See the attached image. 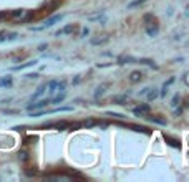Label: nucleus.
Here are the masks:
<instances>
[{"label": "nucleus", "mask_w": 189, "mask_h": 182, "mask_svg": "<svg viewBox=\"0 0 189 182\" xmlns=\"http://www.w3.org/2000/svg\"><path fill=\"white\" fill-rule=\"evenodd\" d=\"M149 113V104H139L138 108L133 109V114L138 116V118H144V114Z\"/></svg>", "instance_id": "1"}, {"label": "nucleus", "mask_w": 189, "mask_h": 182, "mask_svg": "<svg viewBox=\"0 0 189 182\" xmlns=\"http://www.w3.org/2000/svg\"><path fill=\"white\" fill-rule=\"evenodd\" d=\"M46 104H50V100H40V101H37V103L28 104V106H27V111L30 113V111H35V109H42Z\"/></svg>", "instance_id": "2"}, {"label": "nucleus", "mask_w": 189, "mask_h": 182, "mask_svg": "<svg viewBox=\"0 0 189 182\" xmlns=\"http://www.w3.org/2000/svg\"><path fill=\"white\" fill-rule=\"evenodd\" d=\"M63 20V15H55V17H52V18H48V20L43 23V27H40V28H37V30H43V28H50V27H53L57 22H61Z\"/></svg>", "instance_id": "3"}, {"label": "nucleus", "mask_w": 189, "mask_h": 182, "mask_svg": "<svg viewBox=\"0 0 189 182\" xmlns=\"http://www.w3.org/2000/svg\"><path fill=\"white\" fill-rule=\"evenodd\" d=\"M164 141L169 144L171 147H174V149H181V143H179L178 139H174V137H171V136H166L164 134Z\"/></svg>", "instance_id": "4"}, {"label": "nucleus", "mask_w": 189, "mask_h": 182, "mask_svg": "<svg viewBox=\"0 0 189 182\" xmlns=\"http://www.w3.org/2000/svg\"><path fill=\"white\" fill-rule=\"evenodd\" d=\"M75 28H76V27L73 25V23H70V25H66V27H65V28L58 30V32H57V36H61V35H63V33H66V35H70V33H73V32H75Z\"/></svg>", "instance_id": "5"}, {"label": "nucleus", "mask_w": 189, "mask_h": 182, "mask_svg": "<svg viewBox=\"0 0 189 182\" xmlns=\"http://www.w3.org/2000/svg\"><path fill=\"white\" fill-rule=\"evenodd\" d=\"M146 33H148V36H156L158 33H159V27H158L156 23H154V25H149V23H148Z\"/></svg>", "instance_id": "6"}, {"label": "nucleus", "mask_w": 189, "mask_h": 182, "mask_svg": "<svg viewBox=\"0 0 189 182\" xmlns=\"http://www.w3.org/2000/svg\"><path fill=\"white\" fill-rule=\"evenodd\" d=\"M126 100H128V94H118V96L111 98V103L113 104H125Z\"/></svg>", "instance_id": "7"}, {"label": "nucleus", "mask_w": 189, "mask_h": 182, "mask_svg": "<svg viewBox=\"0 0 189 182\" xmlns=\"http://www.w3.org/2000/svg\"><path fill=\"white\" fill-rule=\"evenodd\" d=\"M12 85H13V79H12V76L0 78V88H10Z\"/></svg>", "instance_id": "8"}, {"label": "nucleus", "mask_w": 189, "mask_h": 182, "mask_svg": "<svg viewBox=\"0 0 189 182\" xmlns=\"http://www.w3.org/2000/svg\"><path fill=\"white\" fill-rule=\"evenodd\" d=\"M141 78H143V73L138 71V70H136V71H133L131 75H129V81H131V83H138V81H141Z\"/></svg>", "instance_id": "9"}, {"label": "nucleus", "mask_w": 189, "mask_h": 182, "mask_svg": "<svg viewBox=\"0 0 189 182\" xmlns=\"http://www.w3.org/2000/svg\"><path fill=\"white\" fill-rule=\"evenodd\" d=\"M65 96H66V93H65V91H61V93H60V94H57V96H55L53 100H50V103H53V104H60V103H63Z\"/></svg>", "instance_id": "10"}, {"label": "nucleus", "mask_w": 189, "mask_h": 182, "mask_svg": "<svg viewBox=\"0 0 189 182\" xmlns=\"http://www.w3.org/2000/svg\"><path fill=\"white\" fill-rule=\"evenodd\" d=\"M146 96H148V101H154L158 98V89H149V88H148Z\"/></svg>", "instance_id": "11"}, {"label": "nucleus", "mask_w": 189, "mask_h": 182, "mask_svg": "<svg viewBox=\"0 0 189 182\" xmlns=\"http://www.w3.org/2000/svg\"><path fill=\"white\" fill-rule=\"evenodd\" d=\"M45 91H46V85H42V86H40V88L35 91V94L32 96V100H38V98L42 96V94L45 93Z\"/></svg>", "instance_id": "12"}, {"label": "nucleus", "mask_w": 189, "mask_h": 182, "mask_svg": "<svg viewBox=\"0 0 189 182\" xmlns=\"http://www.w3.org/2000/svg\"><path fill=\"white\" fill-rule=\"evenodd\" d=\"M138 63H143V65H148V66H153V68H158V65L154 63L153 60H149V58H139Z\"/></svg>", "instance_id": "13"}, {"label": "nucleus", "mask_w": 189, "mask_h": 182, "mask_svg": "<svg viewBox=\"0 0 189 182\" xmlns=\"http://www.w3.org/2000/svg\"><path fill=\"white\" fill-rule=\"evenodd\" d=\"M57 88H58V81H57V79H53V81H50L48 85H46V89H48L50 93H55Z\"/></svg>", "instance_id": "14"}, {"label": "nucleus", "mask_w": 189, "mask_h": 182, "mask_svg": "<svg viewBox=\"0 0 189 182\" xmlns=\"http://www.w3.org/2000/svg\"><path fill=\"white\" fill-rule=\"evenodd\" d=\"M105 88H106V85H101L96 88V91H95V100H98V98H101L105 94Z\"/></svg>", "instance_id": "15"}, {"label": "nucleus", "mask_w": 189, "mask_h": 182, "mask_svg": "<svg viewBox=\"0 0 189 182\" xmlns=\"http://www.w3.org/2000/svg\"><path fill=\"white\" fill-rule=\"evenodd\" d=\"M108 40H110V38H108L106 35L101 36V38H93V40H91V45H103V43H106Z\"/></svg>", "instance_id": "16"}, {"label": "nucleus", "mask_w": 189, "mask_h": 182, "mask_svg": "<svg viewBox=\"0 0 189 182\" xmlns=\"http://www.w3.org/2000/svg\"><path fill=\"white\" fill-rule=\"evenodd\" d=\"M22 15H23V10H22V8H17V10H12L10 13H8V17H12V18H22Z\"/></svg>", "instance_id": "17"}, {"label": "nucleus", "mask_w": 189, "mask_h": 182, "mask_svg": "<svg viewBox=\"0 0 189 182\" xmlns=\"http://www.w3.org/2000/svg\"><path fill=\"white\" fill-rule=\"evenodd\" d=\"M35 63H37V60H32V61H28V63H23V65H20V66H13V70H15V71H18V70H23V68L33 66Z\"/></svg>", "instance_id": "18"}, {"label": "nucleus", "mask_w": 189, "mask_h": 182, "mask_svg": "<svg viewBox=\"0 0 189 182\" xmlns=\"http://www.w3.org/2000/svg\"><path fill=\"white\" fill-rule=\"evenodd\" d=\"M143 4H146V0H133L131 4H128V8L131 10V8H134V7H139V5H143Z\"/></svg>", "instance_id": "19"}, {"label": "nucleus", "mask_w": 189, "mask_h": 182, "mask_svg": "<svg viewBox=\"0 0 189 182\" xmlns=\"http://www.w3.org/2000/svg\"><path fill=\"white\" fill-rule=\"evenodd\" d=\"M27 159H28V152H27V151H20V152H18V161L25 162Z\"/></svg>", "instance_id": "20"}, {"label": "nucleus", "mask_w": 189, "mask_h": 182, "mask_svg": "<svg viewBox=\"0 0 189 182\" xmlns=\"http://www.w3.org/2000/svg\"><path fill=\"white\" fill-rule=\"evenodd\" d=\"M32 18H33V12H28V13H27L23 18H20V23H28Z\"/></svg>", "instance_id": "21"}, {"label": "nucleus", "mask_w": 189, "mask_h": 182, "mask_svg": "<svg viewBox=\"0 0 189 182\" xmlns=\"http://www.w3.org/2000/svg\"><path fill=\"white\" fill-rule=\"evenodd\" d=\"M148 119H149L151 123H156V124L166 126V121H164V119H161V118H153V116H151V118H148Z\"/></svg>", "instance_id": "22"}, {"label": "nucleus", "mask_w": 189, "mask_h": 182, "mask_svg": "<svg viewBox=\"0 0 189 182\" xmlns=\"http://www.w3.org/2000/svg\"><path fill=\"white\" fill-rule=\"evenodd\" d=\"M73 108H70V106H63V108H55V109H52V111H46V113H60V111H72Z\"/></svg>", "instance_id": "23"}, {"label": "nucleus", "mask_w": 189, "mask_h": 182, "mask_svg": "<svg viewBox=\"0 0 189 182\" xmlns=\"http://www.w3.org/2000/svg\"><path fill=\"white\" fill-rule=\"evenodd\" d=\"M65 88H66V81H65V79L58 81V88H57V91H65Z\"/></svg>", "instance_id": "24"}, {"label": "nucleus", "mask_w": 189, "mask_h": 182, "mask_svg": "<svg viewBox=\"0 0 189 182\" xmlns=\"http://www.w3.org/2000/svg\"><path fill=\"white\" fill-rule=\"evenodd\" d=\"M151 20H154V15L153 13H146L143 17V22H144V23H148V22H151Z\"/></svg>", "instance_id": "25"}, {"label": "nucleus", "mask_w": 189, "mask_h": 182, "mask_svg": "<svg viewBox=\"0 0 189 182\" xmlns=\"http://www.w3.org/2000/svg\"><path fill=\"white\" fill-rule=\"evenodd\" d=\"M95 124H96V121H95V119H88V121L83 123V126H85V128H91V126H95Z\"/></svg>", "instance_id": "26"}, {"label": "nucleus", "mask_w": 189, "mask_h": 182, "mask_svg": "<svg viewBox=\"0 0 189 182\" xmlns=\"http://www.w3.org/2000/svg\"><path fill=\"white\" fill-rule=\"evenodd\" d=\"M18 36V33H8L7 35V40H15Z\"/></svg>", "instance_id": "27"}, {"label": "nucleus", "mask_w": 189, "mask_h": 182, "mask_svg": "<svg viewBox=\"0 0 189 182\" xmlns=\"http://www.w3.org/2000/svg\"><path fill=\"white\" fill-rule=\"evenodd\" d=\"M108 116H114V118H125V114H120V113H108Z\"/></svg>", "instance_id": "28"}, {"label": "nucleus", "mask_w": 189, "mask_h": 182, "mask_svg": "<svg viewBox=\"0 0 189 182\" xmlns=\"http://www.w3.org/2000/svg\"><path fill=\"white\" fill-rule=\"evenodd\" d=\"M168 94V86H164L163 85V91H161V96H166Z\"/></svg>", "instance_id": "29"}, {"label": "nucleus", "mask_w": 189, "mask_h": 182, "mask_svg": "<svg viewBox=\"0 0 189 182\" xmlns=\"http://www.w3.org/2000/svg\"><path fill=\"white\" fill-rule=\"evenodd\" d=\"M25 174L28 175V177H32V175H37V171H25Z\"/></svg>", "instance_id": "30"}, {"label": "nucleus", "mask_w": 189, "mask_h": 182, "mask_svg": "<svg viewBox=\"0 0 189 182\" xmlns=\"http://www.w3.org/2000/svg\"><path fill=\"white\" fill-rule=\"evenodd\" d=\"M8 17V12H0V20L2 18H7Z\"/></svg>", "instance_id": "31"}, {"label": "nucleus", "mask_w": 189, "mask_h": 182, "mask_svg": "<svg viewBox=\"0 0 189 182\" xmlns=\"http://www.w3.org/2000/svg\"><path fill=\"white\" fill-rule=\"evenodd\" d=\"M45 48H46V43H42V45H40V47H38V51H43V50H45Z\"/></svg>", "instance_id": "32"}, {"label": "nucleus", "mask_w": 189, "mask_h": 182, "mask_svg": "<svg viewBox=\"0 0 189 182\" xmlns=\"http://www.w3.org/2000/svg\"><path fill=\"white\" fill-rule=\"evenodd\" d=\"M178 100H179V96H174V98H173V106H176V104H178Z\"/></svg>", "instance_id": "33"}, {"label": "nucleus", "mask_w": 189, "mask_h": 182, "mask_svg": "<svg viewBox=\"0 0 189 182\" xmlns=\"http://www.w3.org/2000/svg\"><path fill=\"white\" fill-rule=\"evenodd\" d=\"M88 33H90V30H88V28H83V32H81V36H86V35H88Z\"/></svg>", "instance_id": "34"}, {"label": "nucleus", "mask_w": 189, "mask_h": 182, "mask_svg": "<svg viewBox=\"0 0 189 182\" xmlns=\"http://www.w3.org/2000/svg\"><path fill=\"white\" fill-rule=\"evenodd\" d=\"M27 76H28V78H37L38 75H37V73H30V75H27Z\"/></svg>", "instance_id": "35"}, {"label": "nucleus", "mask_w": 189, "mask_h": 182, "mask_svg": "<svg viewBox=\"0 0 189 182\" xmlns=\"http://www.w3.org/2000/svg\"><path fill=\"white\" fill-rule=\"evenodd\" d=\"M184 15H186V17H189V5H188V7H186V12H184Z\"/></svg>", "instance_id": "36"}, {"label": "nucleus", "mask_w": 189, "mask_h": 182, "mask_svg": "<svg viewBox=\"0 0 189 182\" xmlns=\"http://www.w3.org/2000/svg\"><path fill=\"white\" fill-rule=\"evenodd\" d=\"M188 45H189V42H188Z\"/></svg>", "instance_id": "37"}]
</instances>
